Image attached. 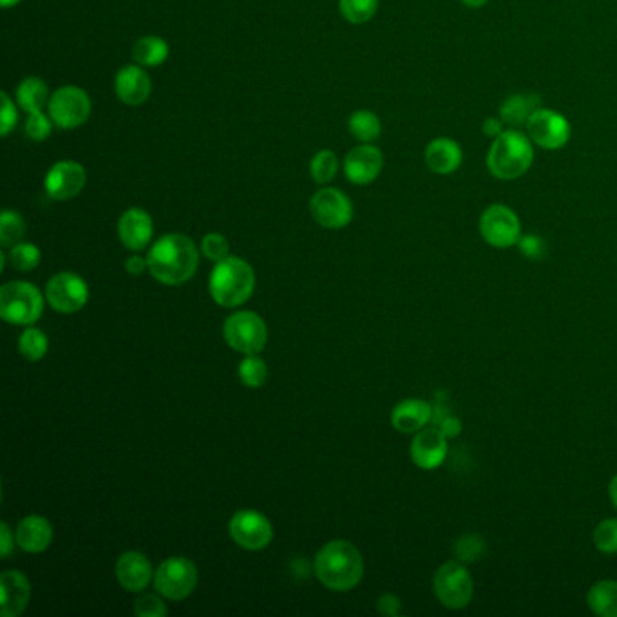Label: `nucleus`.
Here are the masks:
<instances>
[{"label": "nucleus", "mask_w": 617, "mask_h": 617, "mask_svg": "<svg viewBox=\"0 0 617 617\" xmlns=\"http://www.w3.org/2000/svg\"><path fill=\"white\" fill-rule=\"evenodd\" d=\"M15 538H17V545L22 551L38 554V552L46 551L51 545L53 527L44 516L31 514L19 523Z\"/></svg>", "instance_id": "obj_23"}, {"label": "nucleus", "mask_w": 617, "mask_h": 617, "mask_svg": "<svg viewBox=\"0 0 617 617\" xmlns=\"http://www.w3.org/2000/svg\"><path fill=\"white\" fill-rule=\"evenodd\" d=\"M48 337L37 328H26L19 339V350L24 359L31 362L44 359L48 353Z\"/></svg>", "instance_id": "obj_31"}, {"label": "nucleus", "mask_w": 617, "mask_h": 617, "mask_svg": "<svg viewBox=\"0 0 617 617\" xmlns=\"http://www.w3.org/2000/svg\"><path fill=\"white\" fill-rule=\"evenodd\" d=\"M339 169V162H337V156L332 151H321L315 154L310 163V172H312V178L317 183H330L335 178Z\"/></svg>", "instance_id": "obj_36"}, {"label": "nucleus", "mask_w": 617, "mask_h": 617, "mask_svg": "<svg viewBox=\"0 0 617 617\" xmlns=\"http://www.w3.org/2000/svg\"><path fill=\"white\" fill-rule=\"evenodd\" d=\"M438 428L442 429V433H444L447 438L458 437V435L462 433V422H460V418L453 417V415H446V417L440 418Z\"/></svg>", "instance_id": "obj_44"}, {"label": "nucleus", "mask_w": 617, "mask_h": 617, "mask_svg": "<svg viewBox=\"0 0 617 617\" xmlns=\"http://www.w3.org/2000/svg\"><path fill=\"white\" fill-rule=\"evenodd\" d=\"M114 572H116V580L120 581V585L127 592H142L154 576L147 556L136 551L122 554L120 560L116 561Z\"/></svg>", "instance_id": "obj_21"}, {"label": "nucleus", "mask_w": 617, "mask_h": 617, "mask_svg": "<svg viewBox=\"0 0 617 617\" xmlns=\"http://www.w3.org/2000/svg\"><path fill=\"white\" fill-rule=\"evenodd\" d=\"M145 268H149V261L140 256H131L125 261V270L131 276H142Z\"/></svg>", "instance_id": "obj_46"}, {"label": "nucleus", "mask_w": 617, "mask_h": 617, "mask_svg": "<svg viewBox=\"0 0 617 617\" xmlns=\"http://www.w3.org/2000/svg\"><path fill=\"white\" fill-rule=\"evenodd\" d=\"M342 17L352 24H364L373 19L379 0H339Z\"/></svg>", "instance_id": "obj_32"}, {"label": "nucleus", "mask_w": 617, "mask_h": 617, "mask_svg": "<svg viewBox=\"0 0 617 617\" xmlns=\"http://www.w3.org/2000/svg\"><path fill=\"white\" fill-rule=\"evenodd\" d=\"M350 133L353 134V138H357L359 142L371 143L373 140H377L380 136V120L379 116L371 111H357L350 116Z\"/></svg>", "instance_id": "obj_29"}, {"label": "nucleus", "mask_w": 617, "mask_h": 617, "mask_svg": "<svg viewBox=\"0 0 617 617\" xmlns=\"http://www.w3.org/2000/svg\"><path fill=\"white\" fill-rule=\"evenodd\" d=\"M592 542L596 551L601 554H617V518H607L599 522L592 534Z\"/></svg>", "instance_id": "obj_34"}, {"label": "nucleus", "mask_w": 617, "mask_h": 617, "mask_svg": "<svg viewBox=\"0 0 617 617\" xmlns=\"http://www.w3.org/2000/svg\"><path fill=\"white\" fill-rule=\"evenodd\" d=\"M201 250H203V254H205L207 259L214 261V263H219V261L227 259L230 247H228V241L225 236L212 232V234H207V236L203 238Z\"/></svg>", "instance_id": "obj_39"}, {"label": "nucleus", "mask_w": 617, "mask_h": 617, "mask_svg": "<svg viewBox=\"0 0 617 617\" xmlns=\"http://www.w3.org/2000/svg\"><path fill=\"white\" fill-rule=\"evenodd\" d=\"M149 272L167 286H180L196 274L198 248L183 234H167L149 250Z\"/></svg>", "instance_id": "obj_1"}, {"label": "nucleus", "mask_w": 617, "mask_h": 617, "mask_svg": "<svg viewBox=\"0 0 617 617\" xmlns=\"http://www.w3.org/2000/svg\"><path fill=\"white\" fill-rule=\"evenodd\" d=\"M49 116L60 129H76L91 114V98L78 86H64L49 98Z\"/></svg>", "instance_id": "obj_10"}, {"label": "nucleus", "mask_w": 617, "mask_h": 617, "mask_svg": "<svg viewBox=\"0 0 617 617\" xmlns=\"http://www.w3.org/2000/svg\"><path fill=\"white\" fill-rule=\"evenodd\" d=\"M228 534L241 549L263 551L274 538L272 523L257 511H239L228 522Z\"/></svg>", "instance_id": "obj_11"}, {"label": "nucleus", "mask_w": 617, "mask_h": 617, "mask_svg": "<svg viewBox=\"0 0 617 617\" xmlns=\"http://www.w3.org/2000/svg\"><path fill=\"white\" fill-rule=\"evenodd\" d=\"M169 57V44L160 37H143L133 46V60L142 67L162 66Z\"/></svg>", "instance_id": "obj_28"}, {"label": "nucleus", "mask_w": 617, "mask_h": 617, "mask_svg": "<svg viewBox=\"0 0 617 617\" xmlns=\"http://www.w3.org/2000/svg\"><path fill=\"white\" fill-rule=\"evenodd\" d=\"M118 236L124 247L140 252L151 243L152 219L143 209L125 210L118 221Z\"/></svg>", "instance_id": "obj_22"}, {"label": "nucleus", "mask_w": 617, "mask_h": 617, "mask_svg": "<svg viewBox=\"0 0 617 617\" xmlns=\"http://www.w3.org/2000/svg\"><path fill=\"white\" fill-rule=\"evenodd\" d=\"M0 614L2 617H17L28 607L31 585L20 570H8L0 576Z\"/></svg>", "instance_id": "obj_19"}, {"label": "nucleus", "mask_w": 617, "mask_h": 617, "mask_svg": "<svg viewBox=\"0 0 617 617\" xmlns=\"http://www.w3.org/2000/svg\"><path fill=\"white\" fill-rule=\"evenodd\" d=\"M13 549H15V538H13V534H11L8 523H2V525H0V556H2V558H8Z\"/></svg>", "instance_id": "obj_45"}, {"label": "nucleus", "mask_w": 617, "mask_h": 617, "mask_svg": "<svg viewBox=\"0 0 617 617\" xmlns=\"http://www.w3.org/2000/svg\"><path fill=\"white\" fill-rule=\"evenodd\" d=\"M46 299L51 308L60 314H75L86 306L89 288L82 277L71 272H62L49 279Z\"/></svg>", "instance_id": "obj_13"}, {"label": "nucleus", "mask_w": 617, "mask_h": 617, "mask_svg": "<svg viewBox=\"0 0 617 617\" xmlns=\"http://www.w3.org/2000/svg\"><path fill=\"white\" fill-rule=\"evenodd\" d=\"M8 261L19 272H31L40 263V250L31 243H17L11 247Z\"/></svg>", "instance_id": "obj_35"}, {"label": "nucleus", "mask_w": 617, "mask_h": 617, "mask_svg": "<svg viewBox=\"0 0 617 617\" xmlns=\"http://www.w3.org/2000/svg\"><path fill=\"white\" fill-rule=\"evenodd\" d=\"M26 234V223L15 210H4L0 216V245L15 247Z\"/></svg>", "instance_id": "obj_30"}, {"label": "nucleus", "mask_w": 617, "mask_h": 617, "mask_svg": "<svg viewBox=\"0 0 617 617\" xmlns=\"http://www.w3.org/2000/svg\"><path fill=\"white\" fill-rule=\"evenodd\" d=\"M377 608L382 616L395 617L399 616L402 605L395 594H382L377 601Z\"/></svg>", "instance_id": "obj_43"}, {"label": "nucleus", "mask_w": 617, "mask_h": 617, "mask_svg": "<svg viewBox=\"0 0 617 617\" xmlns=\"http://www.w3.org/2000/svg\"><path fill=\"white\" fill-rule=\"evenodd\" d=\"M527 133L538 147L547 151H558L569 143L570 124L563 114L540 107L529 118Z\"/></svg>", "instance_id": "obj_12"}, {"label": "nucleus", "mask_w": 617, "mask_h": 617, "mask_svg": "<svg viewBox=\"0 0 617 617\" xmlns=\"http://www.w3.org/2000/svg\"><path fill=\"white\" fill-rule=\"evenodd\" d=\"M44 312V297L37 286L24 281L6 283L0 288V317L10 324L29 326Z\"/></svg>", "instance_id": "obj_6"}, {"label": "nucleus", "mask_w": 617, "mask_h": 617, "mask_svg": "<svg viewBox=\"0 0 617 617\" xmlns=\"http://www.w3.org/2000/svg\"><path fill=\"white\" fill-rule=\"evenodd\" d=\"M433 592L438 603L449 610L469 607L475 598V580L460 560H449L438 567L433 578Z\"/></svg>", "instance_id": "obj_5"}, {"label": "nucleus", "mask_w": 617, "mask_h": 617, "mask_svg": "<svg viewBox=\"0 0 617 617\" xmlns=\"http://www.w3.org/2000/svg\"><path fill=\"white\" fill-rule=\"evenodd\" d=\"M516 247L520 248L523 256L531 259V261H540L547 256V243H545V239L536 236V234L522 236Z\"/></svg>", "instance_id": "obj_41"}, {"label": "nucleus", "mask_w": 617, "mask_h": 617, "mask_svg": "<svg viewBox=\"0 0 617 617\" xmlns=\"http://www.w3.org/2000/svg\"><path fill=\"white\" fill-rule=\"evenodd\" d=\"M449 438L438 426L420 429L409 447V455L413 464L424 471H435L446 462L449 453Z\"/></svg>", "instance_id": "obj_15"}, {"label": "nucleus", "mask_w": 617, "mask_h": 617, "mask_svg": "<svg viewBox=\"0 0 617 617\" xmlns=\"http://www.w3.org/2000/svg\"><path fill=\"white\" fill-rule=\"evenodd\" d=\"M435 411L431 404L422 399H406L391 411V424L399 433L413 435L420 429L428 428Z\"/></svg>", "instance_id": "obj_20"}, {"label": "nucleus", "mask_w": 617, "mask_h": 617, "mask_svg": "<svg viewBox=\"0 0 617 617\" xmlns=\"http://www.w3.org/2000/svg\"><path fill=\"white\" fill-rule=\"evenodd\" d=\"M223 335L230 348L245 355L263 352L268 337L265 321L254 312L230 315L223 326Z\"/></svg>", "instance_id": "obj_8"}, {"label": "nucleus", "mask_w": 617, "mask_h": 617, "mask_svg": "<svg viewBox=\"0 0 617 617\" xmlns=\"http://www.w3.org/2000/svg\"><path fill=\"white\" fill-rule=\"evenodd\" d=\"M196 583H198V570L187 558H169L154 572L156 590L163 598L174 601L189 598L196 589Z\"/></svg>", "instance_id": "obj_9"}, {"label": "nucleus", "mask_w": 617, "mask_h": 617, "mask_svg": "<svg viewBox=\"0 0 617 617\" xmlns=\"http://www.w3.org/2000/svg\"><path fill=\"white\" fill-rule=\"evenodd\" d=\"M467 8H482L487 4V0H462Z\"/></svg>", "instance_id": "obj_49"}, {"label": "nucleus", "mask_w": 617, "mask_h": 617, "mask_svg": "<svg viewBox=\"0 0 617 617\" xmlns=\"http://www.w3.org/2000/svg\"><path fill=\"white\" fill-rule=\"evenodd\" d=\"M20 0H0V6L4 8V10H8V8H13V6H17Z\"/></svg>", "instance_id": "obj_50"}, {"label": "nucleus", "mask_w": 617, "mask_h": 617, "mask_svg": "<svg viewBox=\"0 0 617 617\" xmlns=\"http://www.w3.org/2000/svg\"><path fill=\"white\" fill-rule=\"evenodd\" d=\"M540 109V96L536 95H513L505 100L502 109H500V118L504 120V124L527 125L534 111Z\"/></svg>", "instance_id": "obj_26"}, {"label": "nucleus", "mask_w": 617, "mask_h": 617, "mask_svg": "<svg viewBox=\"0 0 617 617\" xmlns=\"http://www.w3.org/2000/svg\"><path fill=\"white\" fill-rule=\"evenodd\" d=\"M314 570L317 580L321 581L326 589L346 592L361 583L364 560L353 543L335 540L326 543L323 549L317 552Z\"/></svg>", "instance_id": "obj_2"}, {"label": "nucleus", "mask_w": 617, "mask_h": 617, "mask_svg": "<svg viewBox=\"0 0 617 617\" xmlns=\"http://www.w3.org/2000/svg\"><path fill=\"white\" fill-rule=\"evenodd\" d=\"M212 299L223 308L247 303L256 288V274L247 261L228 256L214 266L209 281Z\"/></svg>", "instance_id": "obj_3"}, {"label": "nucleus", "mask_w": 617, "mask_h": 617, "mask_svg": "<svg viewBox=\"0 0 617 617\" xmlns=\"http://www.w3.org/2000/svg\"><path fill=\"white\" fill-rule=\"evenodd\" d=\"M504 133V120L500 118H487L484 122V134L487 136H493V138H498L500 134Z\"/></svg>", "instance_id": "obj_47"}, {"label": "nucleus", "mask_w": 617, "mask_h": 617, "mask_svg": "<svg viewBox=\"0 0 617 617\" xmlns=\"http://www.w3.org/2000/svg\"><path fill=\"white\" fill-rule=\"evenodd\" d=\"M49 98L48 86L37 76L24 78L17 87V102L28 114L40 113L49 104Z\"/></svg>", "instance_id": "obj_27"}, {"label": "nucleus", "mask_w": 617, "mask_h": 617, "mask_svg": "<svg viewBox=\"0 0 617 617\" xmlns=\"http://www.w3.org/2000/svg\"><path fill=\"white\" fill-rule=\"evenodd\" d=\"M310 210L315 221L324 228H342L350 225L353 205L350 198L339 189L326 187L315 192L310 200Z\"/></svg>", "instance_id": "obj_14"}, {"label": "nucleus", "mask_w": 617, "mask_h": 617, "mask_svg": "<svg viewBox=\"0 0 617 617\" xmlns=\"http://www.w3.org/2000/svg\"><path fill=\"white\" fill-rule=\"evenodd\" d=\"M608 498H610V504L614 505V509L617 511V475L608 484Z\"/></svg>", "instance_id": "obj_48"}, {"label": "nucleus", "mask_w": 617, "mask_h": 617, "mask_svg": "<svg viewBox=\"0 0 617 617\" xmlns=\"http://www.w3.org/2000/svg\"><path fill=\"white\" fill-rule=\"evenodd\" d=\"M53 125L55 122L51 120V116L42 113H31L26 120V134L35 142H44L48 140L49 134L53 133Z\"/></svg>", "instance_id": "obj_38"}, {"label": "nucleus", "mask_w": 617, "mask_h": 617, "mask_svg": "<svg viewBox=\"0 0 617 617\" xmlns=\"http://www.w3.org/2000/svg\"><path fill=\"white\" fill-rule=\"evenodd\" d=\"M268 377L266 362L256 355H247L239 364V379L247 388H261Z\"/></svg>", "instance_id": "obj_33"}, {"label": "nucleus", "mask_w": 617, "mask_h": 617, "mask_svg": "<svg viewBox=\"0 0 617 617\" xmlns=\"http://www.w3.org/2000/svg\"><path fill=\"white\" fill-rule=\"evenodd\" d=\"M0 98H2V111H0V134H2V136H8V134L11 133V129H13L15 124H17L19 114H17L15 104L11 102L10 95H8L6 91H2V93H0Z\"/></svg>", "instance_id": "obj_42"}, {"label": "nucleus", "mask_w": 617, "mask_h": 617, "mask_svg": "<svg viewBox=\"0 0 617 617\" xmlns=\"http://www.w3.org/2000/svg\"><path fill=\"white\" fill-rule=\"evenodd\" d=\"M114 91L125 105L138 107L145 104L151 96V78L142 66H125L116 73Z\"/></svg>", "instance_id": "obj_18"}, {"label": "nucleus", "mask_w": 617, "mask_h": 617, "mask_svg": "<svg viewBox=\"0 0 617 617\" xmlns=\"http://www.w3.org/2000/svg\"><path fill=\"white\" fill-rule=\"evenodd\" d=\"M134 612H136V616L140 617H165L167 616V607L158 596L143 594L134 601Z\"/></svg>", "instance_id": "obj_40"}, {"label": "nucleus", "mask_w": 617, "mask_h": 617, "mask_svg": "<svg viewBox=\"0 0 617 617\" xmlns=\"http://www.w3.org/2000/svg\"><path fill=\"white\" fill-rule=\"evenodd\" d=\"M532 160L534 151L529 136L513 129L494 138L487 156V167L498 180H518L531 169Z\"/></svg>", "instance_id": "obj_4"}, {"label": "nucleus", "mask_w": 617, "mask_h": 617, "mask_svg": "<svg viewBox=\"0 0 617 617\" xmlns=\"http://www.w3.org/2000/svg\"><path fill=\"white\" fill-rule=\"evenodd\" d=\"M478 227L485 243L500 250L516 247L522 238V223L516 212L500 203L484 210Z\"/></svg>", "instance_id": "obj_7"}, {"label": "nucleus", "mask_w": 617, "mask_h": 617, "mask_svg": "<svg viewBox=\"0 0 617 617\" xmlns=\"http://www.w3.org/2000/svg\"><path fill=\"white\" fill-rule=\"evenodd\" d=\"M587 607L594 616L617 617V581L594 583L587 592Z\"/></svg>", "instance_id": "obj_25"}, {"label": "nucleus", "mask_w": 617, "mask_h": 617, "mask_svg": "<svg viewBox=\"0 0 617 617\" xmlns=\"http://www.w3.org/2000/svg\"><path fill=\"white\" fill-rule=\"evenodd\" d=\"M464 154L458 143L449 138H437L426 147V165L437 174H453L462 165Z\"/></svg>", "instance_id": "obj_24"}, {"label": "nucleus", "mask_w": 617, "mask_h": 617, "mask_svg": "<svg viewBox=\"0 0 617 617\" xmlns=\"http://www.w3.org/2000/svg\"><path fill=\"white\" fill-rule=\"evenodd\" d=\"M86 169L80 163L64 160L49 169L44 187L49 198L57 201H67L78 196L86 187Z\"/></svg>", "instance_id": "obj_16"}, {"label": "nucleus", "mask_w": 617, "mask_h": 617, "mask_svg": "<svg viewBox=\"0 0 617 617\" xmlns=\"http://www.w3.org/2000/svg\"><path fill=\"white\" fill-rule=\"evenodd\" d=\"M384 165L382 152L371 143L355 147L344 158V174L355 185H368L379 178Z\"/></svg>", "instance_id": "obj_17"}, {"label": "nucleus", "mask_w": 617, "mask_h": 617, "mask_svg": "<svg viewBox=\"0 0 617 617\" xmlns=\"http://www.w3.org/2000/svg\"><path fill=\"white\" fill-rule=\"evenodd\" d=\"M485 552V542L476 534H466L455 543L456 560L462 563H475Z\"/></svg>", "instance_id": "obj_37"}]
</instances>
